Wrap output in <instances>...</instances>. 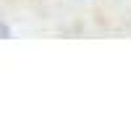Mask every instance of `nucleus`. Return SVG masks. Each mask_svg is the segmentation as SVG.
Masks as SVG:
<instances>
[{"instance_id":"obj_1","label":"nucleus","mask_w":131,"mask_h":131,"mask_svg":"<svg viewBox=\"0 0 131 131\" xmlns=\"http://www.w3.org/2000/svg\"><path fill=\"white\" fill-rule=\"evenodd\" d=\"M0 37H8V26L3 24V18H0Z\"/></svg>"}]
</instances>
